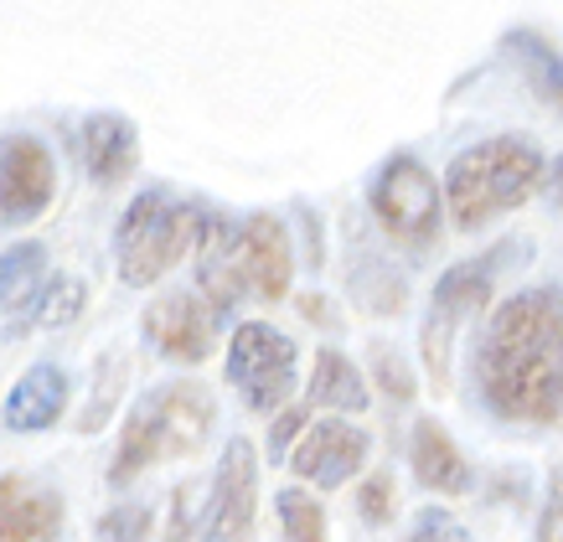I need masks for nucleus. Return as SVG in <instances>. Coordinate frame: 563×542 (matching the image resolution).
<instances>
[{"mask_svg": "<svg viewBox=\"0 0 563 542\" xmlns=\"http://www.w3.org/2000/svg\"><path fill=\"white\" fill-rule=\"evenodd\" d=\"M409 460H413L419 486H429V491H440V496H465L471 491V460L461 455V444L450 440L434 419H419V424H413Z\"/></svg>", "mask_w": 563, "mask_h": 542, "instance_id": "nucleus-16", "label": "nucleus"}, {"mask_svg": "<svg viewBox=\"0 0 563 542\" xmlns=\"http://www.w3.org/2000/svg\"><path fill=\"white\" fill-rule=\"evenodd\" d=\"M548 191H553V202L563 207V161H553V170H548Z\"/></svg>", "mask_w": 563, "mask_h": 542, "instance_id": "nucleus-30", "label": "nucleus"}, {"mask_svg": "<svg viewBox=\"0 0 563 542\" xmlns=\"http://www.w3.org/2000/svg\"><path fill=\"white\" fill-rule=\"evenodd\" d=\"M501 47H507V57L517 63V73L528 78L532 93H538L548 109H559L563 114V52L538 32H507Z\"/></svg>", "mask_w": 563, "mask_h": 542, "instance_id": "nucleus-18", "label": "nucleus"}, {"mask_svg": "<svg viewBox=\"0 0 563 542\" xmlns=\"http://www.w3.org/2000/svg\"><path fill=\"white\" fill-rule=\"evenodd\" d=\"M373 373H377V388L388 392V398H413V373L398 362V352H388V346H377L373 352Z\"/></svg>", "mask_w": 563, "mask_h": 542, "instance_id": "nucleus-25", "label": "nucleus"}, {"mask_svg": "<svg viewBox=\"0 0 563 542\" xmlns=\"http://www.w3.org/2000/svg\"><path fill=\"white\" fill-rule=\"evenodd\" d=\"M218 424V403L202 383H166V388H151L130 408V419L120 429V450L109 460V486L120 491L135 475H145L151 465H166V460L197 455L202 440Z\"/></svg>", "mask_w": 563, "mask_h": 542, "instance_id": "nucleus-4", "label": "nucleus"}, {"mask_svg": "<svg viewBox=\"0 0 563 542\" xmlns=\"http://www.w3.org/2000/svg\"><path fill=\"white\" fill-rule=\"evenodd\" d=\"M306 398L316 408H325V419L362 413V408L373 403V398H367V377H362V367L346 352H321L316 356L310 383H306Z\"/></svg>", "mask_w": 563, "mask_h": 542, "instance_id": "nucleus-17", "label": "nucleus"}, {"mask_svg": "<svg viewBox=\"0 0 563 542\" xmlns=\"http://www.w3.org/2000/svg\"><path fill=\"white\" fill-rule=\"evenodd\" d=\"M476 392L507 424H563V289H517L476 341Z\"/></svg>", "mask_w": 563, "mask_h": 542, "instance_id": "nucleus-1", "label": "nucleus"}, {"mask_svg": "<svg viewBox=\"0 0 563 542\" xmlns=\"http://www.w3.org/2000/svg\"><path fill=\"white\" fill-rule=\"evenodd\" d=\"M78 145H84V166L99 187L130 181V170H135V161H140V135L124 114H88Z\"/></svg>", "mask_w": 563, "mask_h": 542, "instance_id": "nucleus-15", "label": "nucleus"}, {"mask_svg": "<svg viewBox=\"0 0 563 542\" xmlns=\"http://www.w3.org/2000/svg\"><path fill=\"white\" fill-rule=\"evenodd\" d=\"M197 279L212 310L285 300L295 279L290 228L274 212H249L243 222L207 218L202 243H197Z\"/></svg>", "mask_w": 563, "mask_h": 542, "instance_id": "nucleus-2", "label": "nucleus"}, {"mask_svg": "<svg viewBox=\"0 0 563 542\" xmlns=\"http://www.w3.org/2000/svg\"><path fill=\"white\" fill-rule=\"evenodd\" d=\"M228 383L254 413H274L295 388V341L269 321H243L228 341Z\"/></svg>", "mask_w": 563, "mask_h": 542, "instance_id": "nucleus-8", "label": "nucleus"}, {"mask_svg": "<svg viewBox=\"0 0 563 542\" xmlns=\"http://www.w3.org/2000/svg\"><path fill=\"white\" fill-rule=\"evenodd\" d=\"M42 269H47V248L42 243H11L0 254V310L36 300V289L47 285Z\"/></svg>", "mask_w": 563, "mask_h": 542, "instance_id": "nucleus-19", "label": "nucleus"}, {"mask_svg": "<svg viewBox=\"0 0 563 542\" xmlns=\"http://www.w3.org/2000/svg\"><path fill=\"white\" fill-rule=\"evenodd\" d=\"M367 202H373L377 228L413 254H424L444 228V187L429 176L419 155H388L373 176Z\"/></svg>", "mask_w": 563, "mask_h": 542, "instance_id": "nucleus-6", "label": "nucleus"}, {"mask_svg": "<svg viewBox=\"0 0 563 542\" xmlns=\"http://www.w3.org/2000/svg\"><path fill=\"white\" fill-rule=\"evenodd\" d=\"M120 388H124V362H120V356H103V362H99V377H93V408H88L84 419H78V429H84V434L103 429V419L114 413V398H120Z\"/></svg>", "mask_w": 563, "mask_h": 542, "instance_id": "nucleus-22", "label": "nucleus"}, {"mask_svg": "<svg viewBox=\"0 0 563 542\" xmlns=\"http://www.w3.org/2000/svg\"><path fill=\"white\" fill-rule=\"evenodd\" d=\"M362 465H367V434H362L357 424H346V419H321V424H310L306 440L295 444V455H290L295 480L321 486V491L346 486Z\"/></svg>", "mask_w": 563, "mask_h": 542, "instance_id": "nucleus-12", "label": "nucleus"}, {"mask_svg": "<svg viewBox=\"0 0 563 542\" xmlns=\"http://www.w3.org/2000/svg\"><path fill=\"white\" fill-rule=\"evenodd\" d=\"M409 542H471L465 538V527L450 517V511H440V507H424L419 517H413V532H409Z\"/></svg>", "mask_w": 563, "mask_h": 542, "instance_id": "nucleus-27", "label": "nucleus"}, {"mask_svg": "<svg viewBox=\"0 0 563 542\" xmlns=\"http://www.w3.org/2000/svg\"><path fill=\"white\" fill-rule=\"evenodd\" d=\"M393 507H398V486H393V475H367L357 486V511L367 517L373 527H383V522H393Z\"/></svg>", "mask_w": 563, "mask_h": 542, "instance_id": "nucleus-24", "label": "nucleus"}, {"mask_svg": "<svg viewBox=\"0 0 563 542\" xmlns=\"http://www.w3.org/2000/svg\"><path fill=\"white\" fill-rule=\"evenodd\" d=\"M63 501L26 475H0V542H57Z\"/></svg>", "mask_w": 563, "mask_h": 542, "instance_id": "nucleus-14", "label": "nucleus"}, {"mask_svg": "<svg viewBox=\"0 0 563 542\" xmlns=\"http://www.w3.org/2000/svg\"><path fill=\"white\" fill-rule=\"evenodd\" d=\"M155 522H151V507H114L99 517V538L103 542H151Z\"/></svg>", "mask_w": 563, "mask_h": 542, "instance_id": "nucleus-23", "label": "nucleus"}, {"mask_svg": "<svg viewBox=\"0 0 563 542\" xmlns=\"http://www.w3.org/2000/svg\"><path fill=\"white\" fill-rule=\"evenodd\" d=\"M496 289V258H465L455 269L440 274V285L429 295V316L419 325V356H424V373L434 392H450V352H455V336L471 316L492 306Z\"/></svg>", "mask_w": 563, "mask_h": 542, "instance_id": "nucleus-7", "label": "nucleus"}, {"mask_svg": "<svg viewBox=\"0 0 563 542\" xmlns=\"http://www.w3.org/2000/svg\"><path fill=\"white\" fill-rule=\"evenodd\" d=\"M140 331L166 362H207L212 341H218V310L197 300V295H187V289H172V295L145 306Z\"/></svg>", "mask_w": 563, "mask_h": 542, "instance_id": "nucleus-11", "label": "nucleus"}, {"mask_svg": "<svg viewBox=\"0 0 563 542\" xmlns=\"http://www.w3.org/2000/svg\"><path fill=\"white\" fill-rule=\"evenodd\" d=\"M548 181L543 151L522 135H496L461 151L444 170V207L461 233H481L507 218Z\"/></svg>", "mask_w": 563, "mask_h": 542, "instance_id": "nucleus-3", "label": "nucleus"}, {"mask_svg": "<svg viewBox=\"0 0 563 542\" xmlns=\"http://www.w3.org/2000/svg\"><path fill=\"white\" fill-rule=\"evenodd\" d=\"M258 511V455L249 440H228L212 475V496L202 507L197 542H249Z\"/></svg>", "mask_w": 563, "mask_h": 542, "instance_id": "nucleus-9", "label": "nucleus"}, {"mask_svg": "<svg viewBox=\"0 0 563 542\" xmlns=\"http://www.w3.org/2000/svg\"><path fill=\"white\" fill-rule=\"evenodd\" d=\"M306 413L300 408H285V413H274V424H269V460H279L285 465V455H295V444L306 440Z\"/></svg>", "mask_w": 563, "mask_h": 542, "instance_id": "nucleus-28", "label": "nucleus"}, {"mask_svg": "<svg viewBox=\"0 0 563 542\" xmlns=\"http://www.w3.org/2000/svg\"><path fill=\"white\" fill-rule=\"evenodd\" d=\"M57 166L36 135L0 140V228H26L52 207Z\"/></svg>", "mask_w": 563, "mask_h": 542, "instance_id": "nucleus-10", "label": "nucleus"}, {"mask_svg": "<svg viewBox=\"0 0 563 542\" xmlns=\"http://www.w3.org/2000/svg\"><path fill=\"white\" fill-rule=\"evenodd\" d=\"M84 300L88 289L78 285V279H68V274H52L47 285L36 289V325H47V331H57V325H68L84 316Z\"/></svg>", "mask_w": 563, "mask_h": 542, "instance_id": "nucleus-21", "label": "nucleus"}, {"mask_svg": "<svg viewBox=\"0 0 563 542\" xmlns=\"http://www.w3.org/2000/svg\"><path fill=\"white\" fill-rule=\"evenodd\" d=\"M63 408H68V373L57 362H36V367H26L11 383L5 408H0V424L11 434H42V429H52L63 419Z\"/></svg>", "mask_w": 563, "mask_h": 542, "instance_id": "nucleus-13", "label": "nucleus"}, {"mask_svg": "<svg viewBox=\"0 0 563 542\" xmlns=\"http://www.w3.org/2000/svg\"><path fill=\"white\" fill-rule=\"evenodd\" d=\"M538 542H563V475H553L543 501V517H538Z\"/></svg>", "mask_w": 563, "mask_h": 542, "instance_id": "nucleus-29", "label": "nucleus"}, {"mask_svg": "<svg viewBox=\"0 0 563 542\" xmlns=\"http://www.w3.org/2000/svg\"><path fill=\"white\" fill-rule=\"evenodd\" d=\"M202 202H181L172 191H140L135 202L124 207L120 233H114V258H120V279L124 285H155L161 274H172L187 258L191 243H202L207 228Z\"/></svg>", "mask_w": 563, "mask_h": 542, "instance_id": "nucleus-5", "label": "nucleus"}, {"mask_svg": "<svg viewBox=\"0 0 563 542\" xmlns=\"http://www.w3.org/2000/svg\"><path fill=\"white\" fill-rule=\"evenodd\" d=\"M191 532H202V507H197V491H191V486H176L172 491V522H166V542H187Z\"/></svg>", "mask_w": 563, "mask_h": 542, "instance_id": "nucleus-26", "label": "nucleus"}, {"mask_svg": "<svg viewBox=\"0 0 563 542\" xmlns=\"http://www.w3.org/2000/svg\"><path fill=\"white\" fill-rule=\"evenodd\" d=\"M274 511H279V542H331L325 538L321 501L310 491H300V486H285L279 501H274Z\"/></svg>", "mask_w": 563, "mask_h": 542, "instance_id": "nucleus-20", "label": "nucleus"}]
</instances>
